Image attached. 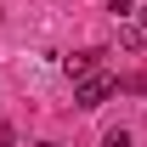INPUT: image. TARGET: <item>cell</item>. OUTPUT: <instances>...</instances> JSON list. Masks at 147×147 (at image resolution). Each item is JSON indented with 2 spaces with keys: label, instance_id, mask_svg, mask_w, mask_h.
I'll return each instance as SVG.
<instances>
[{
  "label": "cell",
  "instance_id": "cell-4",
  "mask_svg": "<svg viewBox=\"0 0 147 147\" xmlns=\"http://www.w3.org/2000/svg\"><path fill=\"white\" fill-rule=\"evenodd\" d=\"M113 91H130V96H147V74H125V79H113Z\"/></svg>",
  "mask_w": 147,
  "mask_h": 147
},
{
  "label": "cell",
  "instance_id": "cell-1",
  "mask_svg": "<svg viewBox=\"0 0 147 147\" xmlns=\"http://www.w3.org/2000/svg\"><path fill=\"white\" fill-rule=\"evenodd\" d=\"M108 96H113V74H79V79H74V102H79L85 113L102 108Z\"/></svg>",
  "mask_w": 147,
  "mask_h": 147
},
{
  "label": "cell",
  "instance_id": "cell-3",
  "mask_svg": "<svg viewBox=\"0 0 147 147\" xmlns=\"http://www.w3.org/2000/svg\"><path fill=\"white\" fill-rule=\"evenodd\" d=\"M119 45H125V51H142V45H147V28H142V23H119Z\"/></svg>",
  "mask_w": 147,
  "mask_h": 147
},
{
  "label": "cell",
  "instance_id": "cell-7",
  "mask_svg": "<svg viewBox=\"0 0 147 147\" xmlns=\"http://www.w3.org/2000/svg\"><path fill=\"white\" fill-rule=\"evenodd\" d=\"M0 147H17V130L11 125H0Z\"/></svg>",
  "mask_w": 147,
  "mask_h": 147
},
{
  "label": "cell",
  "instance_id": "cell-2",
  "mask_svg": "<svg viewBox=\"0 0 147 147\" xmlns=\"http://www.w3.org/2000/svg\"><path fill=\"white\" fill-rule=\"evenodd\" d=\"M102 57H108V51H74L62 68H68V79H79V74H96V62H102Z\"/></svg>",
  "mask_w": 147,
  "mask_h": 147
},
{
  "label": "cell",
  "instance_id": "cell-8",
  "mask_svg": "<svg viewBox=\"0 0 147 147\" xmlns=\"http://www.w3.org/2000/svg\"><path fill=\"white\" fill-rule=\"evenodd\" d=\"M142 28H147V0H142Z\"/></svg>",
  "mask_w": 147,
  "mask_h": 147
},
{
  "label": "cell",
  "instance_id": "cell-6",
  "mask_svg": "<svg viewBox=\"0 0 147 147\" xmlns=\"http://www.w3.org/2000/svg\"><path fill=\"white\" fill-rule=\"evenodd\" d=\"M108 11H113V17H119V23H130V17H136V0H113Z\"/></svg>",
  "mask_w": 147,
  "mask_h": 147
},
{
  "label": "cell",
  "instance_id": "cell-5",
  "mask_svg": "<svg viewBox=\"0 0 147 147\" xmlns=\"http://www.w3.org/2000/svg\"><path fill=\"white\" fill-rule=\"evenodd\" d=\"M102 147H130V130H125V125H113V130H102Z\"/></svg>",
  "mask_w": 147,
  "mask_h": 147
},
{
  "label": "cell",
  "instance_id": "cell-9",
  "mask_svg": "<svg viewBox=\"0 0 147 147\" xmlns=\"http://www.w3.org/2000/svg\"><path fill=\"white\" fill-rule=\"evenodd\" d=\"M34 147H62V142H34Z\"/></svg>",
  "mask_w": 147,
  "mask_h": 147
}]
</instances>
